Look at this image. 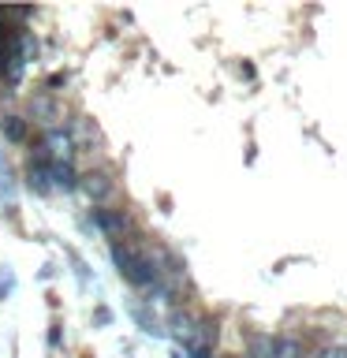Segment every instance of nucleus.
<instances>
[{
    "label": "nucleus",
    "mask_w": 347,
    "mask_h": 358,
    "mask_svg": "<svg viewBox=\"0 0 347 358\" xmlns=\"http://www.w3.org/2000/svg\"><path fill=\"white\" fill-rule=\"evenodd\" d=\"M108 257H112V265H116V273L127 280L131 287H139V291H157L161 287V265H157V257L139 250L131 239L108 243Z\"/></svg>",
    "instance_id": "f257e3e1"
},
{
    "label": "nucleus",
    "mask_w": 347,
    "mask_h": 358,
    "mask_svg": "<svg viewBox=\"0 0 347 358\" xmlns=\"http://www.w3.org/2000/svg\"><path fill=\"white\" fill-rule=\"evenodd\" d=\"M90 220H94V228L105 235L108 243H116V239H123V235L134 231L131 213L127 209H116V206H94V209H90Z\"/></svg>",
    "instance_id": "f03ea898"
},
{
    "label": "nucleus",
    "mask_w": 347,
    "mask_h": 358,
    "mask_svg": "<svg viewBox=\"0 0 347 358\" xmlns=\"http://www.w3.org/2000/svg\"><path fill=\"white\" fill-rule=\"evenodd\" d=\"M34 153H41L45 161H64V164H75V153H78V142H75V134L67 131V127H49L41 134V142H38V150Z\"/></svg>",
    "instance_id": "7ed1b4c3"
},
{
    "label": "nucleus",
    "mask_w": 347,
    "mask_h": 358,
    "mask_svg": "<svg viewBox=\"0 0 347 358\" xmlns=\"http://www.w3.org/2000/svg\"><path fill=\"white\" fill-rule=\"evenodd\" d=\"M78 190L90 198V206H108V198L116 194V179L105 168H90V172L78 176Z\"/></svg>",
    "instance_id": "20e7f679"
},
{
    "label": "nucleus",
    "mask_w": 347,
    "mask_h": 358,
    "mask_svg": "<svg viewBox=\"0 0 347 358\" xmlns=\"http://www.w3.org/2000/svg\"><path fill=\"white\" fill-rule=\"evenodd\" d=\"M22 187L38 198H49L52 194V179H49V161L41 153H30L27 157V168H22Z\"/></svg>",
    "instance_id": "39448f33"
},
{
    "label": "nucleus",
    "mask_w": 347,
    "mask_h": 358,
    "mask_svg": "<svg viewBox=\"0 0 347 358\" xmlns=\"http://www.w3.org/2000/svg\"><path fill=\"white\" fill-rule=\"evenodd\" d=\"M0 134H4V142L11 145H27L30 142V120H22V116H0Z\"/></svg>",
    "instance_id": "423d86ee"
},
{
    "label": "nucleus",
    "mask_w": 347,
    "mask_h": 358,
    "mask_svg": "<svg viewBox=\"0 0 347 358\" xmlns=\"http://www.w3.org/2000/svg\"><path fill=\"white\" fill-rule=\"evenodd\" d=\"M168 329H172L176 340H183V343L190 347V343H194V332H198V317H190V313H183V310H172Z\"/></svg>",
    "instance_id": "0eeeda50"
},
{
    "label": "nucleus",
    "mask_w": 347,
    "mask_h": 358,
    "mask_svg": "<svg viewBox=\"0 0 347 358\" xmlns=\"http://www.w3.org/2000/svg\"><path fill=\"white\" fill-rule=\"evenodd\" d=\"M38 52H41V45H38V38H34V30H27V27H19V56H22V64H34L38 60Z\"/></svg>",
    "instance_id": "6e6552de"
},
{
    "label": "nucleus",
    "mask_w": 347,
    "mask_h": 358,
    "mask_svg": "<svg viewBox=\"0 0 347 358\" xmlns=\"http://www.w3.org/2000/svg\"><path fill=\"white\" fill-rule=\"evenodd\" d=\"M306 351H302V343L295 340V336H280V340L273 343V358H302Z\"/></svg>",
    "instance_id": "1a4fd4ad"
},
{
    "label": "nucleus",
    "mask_w": 347,
    "mask_h": 358,
    "mask_svg": "<svg viewBox=\"0 0 347 358\" xmlns=\"http://www.w3.org/2000/svg\"><path fill=\"white\" fill-rule=\"evenodd\" d=\"M131 317L139 321V329H142V332H150V336H161V321H157V317H153V313L146 310V306H134V310H131Z\"/></svg>",
    "instance_id": "9d476101"
},
{
    "label": "nucleus",
    "mask_w": 347,
    "mask_h": 358,
    "mask_svg": "<svg viewBox=\"0 0 347 358\" xmlns=\"http://www.w3.org/2000/svg\"><path fill=\"white\" fill-rule=\"evenodd\" d=\"M30 116H34V120H41V123H49V120H56V116H60V112H56V105H52V101L38 97V101H30Z\"/></svg>",
    "instance_id": "9b49d317"
},
{
    "label": "nucleus",
    "mask_w": 347,
    "mask_h": 358,
    "mask_svg": "<svg viewBox=\"0 0 347 358\" xmlns=\"http://www.w3.org/2000/svg\"><path fill=\"white\" fill-rule=\"evenodd\" d=\"M273 336H250V358H273Z\"/></svg>",
    "instance_id": "f8f14e48"
},
{
    "label": "nucleus",
    "mask_w": 347,
    "mask_h": 358,
    "mask_svg": "<svg viewBox=\"0 0 347 358\" xmlns=\"http://www.w3.org/2000/svg\"><path fill=\"white\" fill-rule=\"evenodd\" d=\"M11 291H15V273H11V268L4 265V273H0V302H4Z\"/></svg>",
    "instance_id": "ddd939ff"
},
{
    "label": "nucleus",
    "mask_w": 347,
    "mask_h": 358,
    "mask_svg": "<svg viewBox=\"0 0 347 358\" xmlns=\"http://www.w3.org/2000/svg\"><path fill=\"white\" fill-rule=\"evenodd\" d=\"M321 358H347V347H325Z\"/></svg>",
    "instance_id": "4468645a"
},
{
    "label": "nucleus",
    "mask_w": 347,
    "mask_h": 358,
    "mask_svg": "<svg viewBox=\"0 0 347 358\" xmlns=\"http://www.w3.org/2000/svg\"><path fill=\"white\" fill-rule=\"evenodd\" d=\"M60 340H64V336H60V324H52V329H49V347H60Z\"/></svg>",
    "instance_id": "2eb2a0df"
},
{
    "label": "nucleus",
    "mask_w": 347,
    "mask_h": 358,
    "mask_svg": "<svg viewBox=\"0 0 347 358\" xmlns=\"http://www.w3.org/2000/svg\"><path fill=\"white\" fill-rule=\"evenodd\" d=\"M0 201H4V194H0Z\"/></svg>",
    "instance_id": "dca6fc26"
}]
</instances>
